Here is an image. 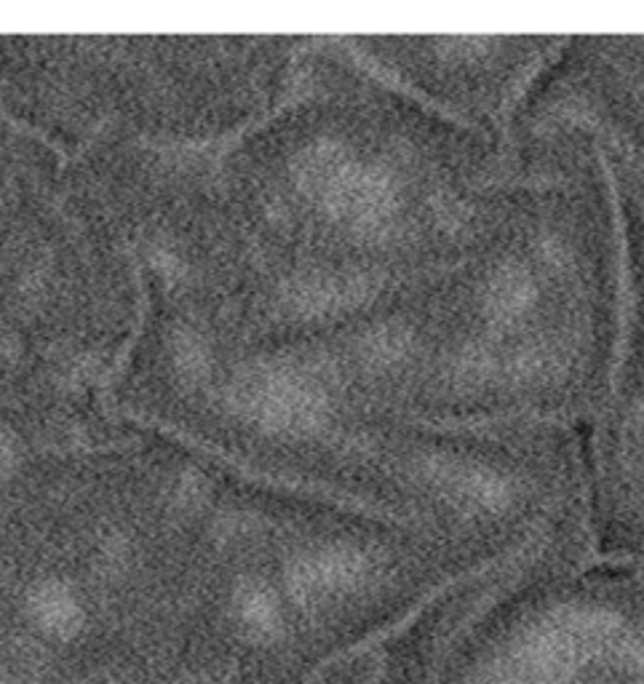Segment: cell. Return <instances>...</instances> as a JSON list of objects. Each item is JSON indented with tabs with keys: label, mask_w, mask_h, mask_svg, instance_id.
Instances as JSON below:
<instances>
[{
	"label": "cell",
	"mask_w": 644,
	"mask_h": 684,
	"mask_svg": "<svg viewBox=\"0 0 644 684\" xmlns=\"http://www.w3.org/2000/svg\"><path fill=\"white\" fill-rule=\"evenodd\" d=\"M11 466H14V447L6 439H0V477H6V473L11 471Z\"/></svg>",
	"instance_id": "obj_1"
}]
</instances>
